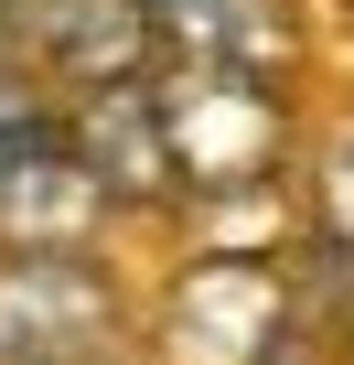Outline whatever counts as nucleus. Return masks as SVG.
<instances>
[{"instance_id": "obj_1", "label": "nucleus", "mask_w": 354, "mask_h": 365, "mask_svg": "<svg viewBox=\"0 0 354 365\" xmlns=\"http://www.w3.org/2000/svg\"><path fill=\"white\" fill-rule=\"evenodd\" d=\"M150 108L172 140V182L183 205H236V194H279L301 182V108L290 76H247V65H150Z\"/></svg>"}, {"instance_id": "obj_2", "label": "nucleus", "mask_w": 354, "mask_h": 365, "mask_svg": "<svg viewBox=\"0 0 354 365\" xmlns=\"http://www.w3.org/2000/svg\"><path fill=\"white\" fill-rule=\"evenodd\" d=\"M140 354V301L108 247L0 258V365H118Z\"/></svg>"}, {"instance_id": "obj_3", "label": "nucleus", "mask_w": 354, "mask_h": 365, "mask_svg": "<svg viewBox=\"0 0 354 365\" xmlns=\"http://www.w3.org/2000/svg\"><path fill=\"white\" fill-rule=\"evenodd\" d=\"M22 65L76 108L97 86H129L161 65L150 22H140V0H22Z\"/></svg>"}, {"instance_id": "obj_4", "label": "nucleus", "mask_w": 354, "mask_h": 365, "mask_svg": "<svg viewBox=\"0 0 354 365\" xmlns=\"http://www.w3.org/2000/svg\"><path fill=\"white\" fill-rule=\"evenodd\" d=\"M118 226V194L76 161V140H43L0 172V258H76V247H108Z\"/></svg>"}, {"instance_id": "obj_5", "label": "nucleus", "mask_w": 354, "mask_h": 365, "mask_svg": "<svg viewBox=\"0 0 354 365\" xmlns=\"http://www.w3.org/2000/svg\"><path fill=\"white\" fill-rule=\"evenodd\" d=\"M65 140H76V161L118 194V215L183 205V182H172V140H161V108H150V76L76 97V108H65Z\"/></svg>"}, {"instance_id": "obj_6", "label": "nucleus", "mask_w": 354, "mask_h": 365, "mask_svg": "<svg viewBox=\"0 0 354 365\" xmlns=\"http://www.w3.org/2000/svg\"><path fill=\"white\" fill-rule=\"evenodd\" d=\"M140 22L172 65H247V76H290L301 65V22L290 0H140Z\"/></svg>"}, {"instance_id": "obj_7", "label": "nucleus", "mask_w": 354, "mask_h": 365, "mask_svg": "<svg viewBox=\"0 0 354 365\" xmlns=\"http://www.w3.org/2000/svg\"><path fill=\"white\" fill-rule=\"evenodd\" d=\"M301 215H311L322 247L354 258V118L311 129V150H301Z\"/></svg>"}, {"instance_id": "obj_8", "label": "nucleus", "mask_w": 354, "mask_h": 365, "mask_svg": "<svg viewBox=\"0 0 354 365\" xmlns=\"http://www.w3.org/2000/svg\"><path fill=\"white\" fill-rule=\"evenodd\" d=\"M343 365H354V344H343Z\"/></svg>"}, {"instance_id": "obj_9", "label": "nucleus", "mask_w": 354, "mask_h": 365, "mask_svg": "<svg viewBox=\"0 0 354 365\" xmlns=\"http://www.w3.org/2000/svg\"><path fill=\"white\" fill-rule=\"evenodd\" d=\"M118 365H140V354H118Z\"/></svg>"}]
</instances>
